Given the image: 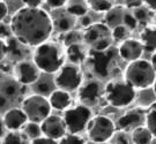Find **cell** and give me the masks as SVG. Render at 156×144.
<instances>
[{"instance_id":"obj_7","label":"cell","mask_w":156,"mask_h":144,"mask_svg":"<svg viewBox=\"0 0 156 144\" xmlns=\"http://www.w3.org/2000/svg\"><path fill=\"white\" fill-rule=\"evenodd\" d=\"M52 106L42 94H31L22 101V110L28 116L29 121L42 123L51 114Z\"/></svg>"},{"instance_id":"obj_8","label":"cell","mask_w":156,"mask_h":144,"mask_svg":"<svg viewBox=\"0 0 156 144\" xmlns=\"http://www.w3.org/2000/svg\"><path fill=\"white\" fill-rule=\"evenodd\" d=\"M64 121L69 134H80L87 129L91 118V110L87 105H76L64 113Z\"/></svg>"},{"instance_id":"obj_33","label":"cell","mask_w":156,"mask_h":144,"mask_svg":"<svg viewBox=\"0 0 156 144\" xmlns=\"http://www.w3.org/2000/svg\"><path fill=\"white\" fill-rule=\"evenodd\" d=\"M124 26L126 27L127 29H131V30H134V29H136L138 27V20L135 19L133 14H131V13H125V16H124Z\"/></svg>"},{"instance_id":"obj_38","label":"cell","mask_w":156,"mask_h":144,"mask_svg":"<svg viewBox=\"0 0 156 144\" xmlns=\"http://www.w3.org/2000/svg\"><path fill=\"white\" fill-rule=\"evenodd\" d=\"M51 8H60L67 2V0H45Z\"/></svg>"},{"instance_id":"obj_3","label":"cell","mask_w":156,"mask_h":144,"mask_svg":"<svg viewBox=\"0 0 156 144\" xmlns=\"http://www.w3.org/2000/svg\"><path fill=\"white\" fill-rule=\"evenodd\" d=\"M156 80V72L151 61L139 59L125 69V81L134 89H147L151 87Z\"/></svg>"},{"instance_id":"obj_5","label":"cell","mask_w":156,"mask_h":144,"mask_svg":"<svg viewBox=\"0 0 156 144\" xmlns=\"http://www.w3.org/2000/svg\"><path fill=\"white\" fill-rule=\"evenodd\" d=\"M112 39V31L106 23H93L83 33V40L94 51L109 50Z\"/></svg>"},{"instance_id":"obj_37","label":"cell","mask_w":156,"mask_h":144,"mask_svg":"<svg viewBox=\"0 0 156 144\" xmlns=\"http://www.w3.org/2000/svg\"><path fill=\"white\" fill-rule=\"evenodd\" d=\"M145 0H125V6L127 8H133V9H136V8H140L142 6V2Z\"/></svg>"},{"instance_id":"obj_14","label":"cell","mask_w":156,"mask_h":144,"mask_svg":"<svg viewBox=\"0 0 156 144\" xmlns=\"http://www.w3.org/2000/svg\"><path fill=\"white\" fill-rule=\"evenodd\" d=\"M144 52H145L144 45L140 40L136 39H125L118 49L119 57L123 60L129 62L139 60Z\"/></svg>"},{"instance_id":"obj_13","label":"cell","mask_w":156,"mask_h":144,"mask_svg":"<svg viewBox=\"0 0 156 144\" xmlns=\"http://www.w3.org/2000/svg\"><path fill=\"white\" fill-rule=\"evenodd\" d=\"M146 123V113L141 110H131L127 111L124 115H122L117 121L118 129L122 132L132 130L135 128L141 127Z\"/></svg>"},{"instance_id":"obj_11","label":"cell","mask_w":156,"mask_h":144,"mask_svg":"<svg viewBox=\"0 0 156 144\" xmlns=\"http://www.w3.org/2000/svg\"><path fill=\"white\" fill-rule=\"evenodd\" d=\"M43 135L51 139H62L67 132L66 123L64 121V118L58 115H50L41 123Z\"/></svg>"},{"instance_id":"obj_30","label":"cell","mask_w":156,"mask_h":144,"mask_svg":"<svg viewBox=\"0 0 156 144\" xmlns=\"http://www.w3.org/2000/svg\"><path fill=\"white\" fill-rule=\"evenodd\" d=\"M67 13L73 16H83L87 14V7L83 4H72L68 6Z\"/></svg>"},{"instance_id":"obj_1","label":"cell","mask_w":156,"mask_h":144,"mask_svg":"<svg viewBox=\"0 0 156 144\" xmlns=\"http://www.w3.org/2000/svg\"><path fill=\"white\" fill-rule=\"evenodd\" d=\"M53 21L50 15L41 8L23 7L13 15L11 29L22 45L38 46L45 43L53 30Z\"/></svg>"},{"instance_id":"obj_34","label":"cell","mask_w":156,"mask_h":144,"mask_svg":"<svg viewBox=\"0 0 156 144\" xmlns=\"http://www.w3.org/2000/svg\"><path fill=\"white\" fill-rule=\"evenodd\" d=\"M51 90H52V85H51L48 81H41V82L37 83V85H36V91L38 92L37 94L44 96V94H50Z\"/></svg>"},{"instance_id":"obj_10","label":"cell","mask_w":156,"mask_h":144,"mask_svg":"<svg viewBox=\"0 0 156 144\" xmlns=\"http://www.w3.org/2000/svg\"><path fill=\"white\" fill-rule=\"evenodd\" d=\"M82 83V74L78 65H64L62 69L57 73L55 77V84L58 89L71 92L80 89Z\"/></svg>"},{"instance_id":"obj_39","label":"cell","mask_w":156,"mask_h":144,"mask_svg":"<svg viewBox=\"0 0 156 144\" xmlns=\"http://www.w3.org/2000/svg\"><path fill=\"white\" fill-rule=\"evenodd\" d=\"M11 33H12L11 26L8 27L5 23H1V37H2V38H7V37L11 36Z\"/></svg>"},{"instance_id":"obj_27","label":"cell","mask_w":156,"mask_h":144,"mask_svg":"<svg viewBox=\"0 0 156 144\" xmlns=\"http://www.w3.org/2000/svg\"><path fill=\"white\" fill-rule=\"evenodd\" d=\"M81 40H83V33H79V31H73V30L65 33L62 38V42L66 45V47L74 44H80Z\"/></svg>"},{"instance_id":"obj_2","label":"cell","mask_w":156,"mask_h":144,"mask_svg":"<svg viewBox=\"0 0 156 144\" xmlns=\"http://www.w3.org/2000/svg\"><path fill=\"white\" fill-rule=\"evenodd\" d=\"M34 63L45 74L58 73L64 66V58L59 46L53 43H43L36 47L33 57Z\"/></svg>"},{"instance_id":"obj_24","label":"cell","mask_w":156,"mask_h":144,"mask_svg":"<svg viewBox=\"0 0 156 144\" xmlns=\"http://www.w3.org/2000/svg\"><path fill=\"white\" fill-rule=\"evenodd\" d=\"M146 126L156 139V101L153 103L146 112Z\"/></svg>"},{"instance_id":"obj_18","label":"cell","mask_w":156,"mask_h":144,"mask_svg":"<svg viewBox=\"0 0 156 144\" xmlns=\"http://www.w3.org/2000/svg\"><path fill=\"white\" fill-rule=\"evenodd\" d=\"M145 52H156V27H146L140 35Z\"/></svg>"},{"instance_id":"obj_31","label":"cell","mask_w":156,"mask_h":144,"mask_svg":"<svg viewBox=\"0 0 156 144\" xmlns=\"http://www.w3.org/2000/svg\"><path fill=\"white\" fill-rule=\"evenodd\" d=\"M1 88H2V96H8V97H12V96H15L17 92V90H19V87H17V84L15 82H13V81H8V82H2V85H1Z\"/></svg>"},{"instance_id":"obj_17","label":"cell","mask_w":156,"mask_h":144,"mask_svg":"<svg viewBox=\"0 0 156 144\" xmlns=\"http://www.w3.org/2000/svg\"><path fill=\"white\" fill-rule=\"evenodd\" d=\"M49 100H50V104L52 106V108L59 110V111H66V110H68V107H69L71 103H72V98H71L69 92L60 90V89L52 91Z\"/></svg>"},{"instance_id":"obj_19","label":"cell","mask_w":156,"mask_h":144,"mask_svg":"<svg viewBox=\"0 0 156 144\" xmlns=\"http://www.w3.org/2000/svg\"><path fill=\"white\" fill-rule=\"evenodd\" d=\"M66 57L73 65H80L88 58L83 46L81 44H74L68 46L66 49Z\"/></svg>"},{"instance_id":"obj_15","label":"cell","mask_w":156,"mask_h":144,"mask_svg":"<svg viewBox=\"0 0 156 144\" xmlns=\"http://www.w3.org/2000/svg\"><path fill=\"white\" fill-rule=\"evenodd\" d=\"M102 87L96 80L88 81L86 84L79 89V98L83 105H95L101 97Z\"/></svg>"},{"instance_id":"obj_29","label":"cell","mask_w":156,"mask_h":144,"mask_svg":"<svg viewBox=\"0 0 156 144\" xmlns=\"http://www.w3.org/2000/svg\"><path fill=\"white\" fill-rule=\"evenodd\" d=\"M59 144H84V139L78 134H66L62 139H59Z\"/></svg>"},{"instance_id":"obj_20","label":"cell","mask_w":156,"mask_h":144,"mask_svg":"<svg viewBox=\"0 0 156 144\" xmlns=\"http://www.w3.org/2000/svg\"><path fill=\"white\" fill-rule=\"evenodd\" d=\"M132 141L134 144H151L154 136L151 132L147 128V126H141V127L135 128L132 132Z\"/></svg>"},{"instance_id":"obj_23","label":"cell","mask_w":156,"mask_h":144,"mask_svg":"<svg viewBox=\"0 0 156 144\" xmlns=\"http://www.w3.org/2000/svg\"><path fill=\"white\" fill-rule=\"evenodd\" d=\"M29 139L24 133L9 132L1 139V144H28Z\"/></svg>"},{"instance_id":"obj_28","label":"cell","mask_w":156,"mask_h":144,"mask_svg":"<svg viewBox=\"0 0 156 144\" xmlns=\"http://www.w3.org/2000/svg\"><path fill=\"white\" fill-rule=\"evenodd\" d=\"M133 15L135 16V19L138 20V22L141 23V24H147L149 22V19H151V15H149V12L147 11L144 7H140V8H136L133 11Z\"/></svg>"},{"instance_id":"obj_6","label":"cell","mask_w":156,"mask_h":144,"mask_svg":"<svg viewBox=\"0 0 156 144\" xmlns=\"http://www.w3.org/2000/svg\"><path fill=\"white\" fill-rule=\"evenodd\" d=\"M116 133V125L109 116L97 115L90 120L87 134L91 142L96 144L106 143Z\"/></svg>"},{"instance_id":"obj_25","label":"cell","mask_w":156,"mask_h":144,"mask_svg":"<svg viewBox=\"0 0 156 144\" xmlns=\"http://www.w3.org/2000/svg\"><path fill=\"white\" fill-rule=\"evenodd\" d=\"M23 133L27 135V137L29 139H38V137H42L43 135V132H42V127L39 123H36V122H31L29 121L26 126H24V130Z\"/></svg>"},{"instance_id":"obj_43","label":"cell","mask_w":156,"mask_h":144,"mask_svg":"<svg viewBox=\"0 0 156 144\" xmlns=\"http://www.w3.org/2000/svg\"><path fill=\"white\" fill-rule=\"evenodd\" d=\"M145 2L148 5V7L153 9V11H156V0H145Z\"/></svg>"},{"instance_id":"obj_9","label":"cell","mask_w":156,"mask_h":144,"mask_svg":"<svg viewBox=\"0 0 156 144\" xmlns=\"http://www.w3.org/2000/svg\"><path fill=\"white\" fill-rule=\"evenodd\" d=\"M88 61L93 72L98 77L105 78L108 77L112 70H115L116 66V54L115 51H94L91 50L88 54Z\"/></svg>"},{"instance_id":"obj_44","label":"cell","mask_w":156,"mask_h":144,"mask_svg":"<svg viewBox=\"0 0 156 144\" xmlns=\"http://www.w3.org/2000/svg\"><path fill=\"white\" fill-rule=\"evenodd\" d=\"M151 62V65H153V67H154V69H155V72H156V52L155 53H153Z\"/></svg>"},{"instance_id":"obj_21","label":"cell","mask_w":156,"mask_h":144,"mask_svg":"<svg viewBox=\"0 0 156 144\" xmlns=\"http://www.w3.org/2000/svg\"><path fill=\"white\" fill-rule=\"evenodd\" d=\"M124 16H125V13L122 7L111 8L106 14L105 23L109 27L116 28L118 26H122V23L124 22Z\"/></svg>"},{"instance_id":"obj_4","label":"cell","mask_w":156,"mask_h":144,"mask_svg":"<svg viewBox=\"0 0 156 144\" xmlns=\"http://www.w3.org/2000/svg\"><path fill=\"white\" fill-rule=\"evenodd\" d=\"M104 94L110 105L122 108L133 103L135 99V89L126 81H111L106 84Z\"/></svg>"},{"instance_id":"obj_26","label":"cell","mask_w":156,"mask_h":144,"mask_svg":"<svg viewBox=\"0 0 156 144\" xmlns=\"http://www.w3.org/2000/svg\"><path fill=\"white\" fill-rule=\"evenodd\" d=\"M87 2L95 12H109L112 8L110 0H87Z\"/></svg>"},{"instance_id":"obj_41","label":"cell","mask_w":156,"mask_h":144,"mask_svg":"<svg viewBox=\"0 0 156 144\" xmlns=\"http://www.w3.org/2000/svg\"><path fill=\"white\" fill-rule=\"evenodd\" d=\"M22 1L27 5V7L38 8V6L42 4V1H43V0H22Z\"/></svg>"},{"instance_id":"obj_45","label":"cell","mask_w":156,"mask_h":144,"mask_svg":"<svg viewBox=\"0 0 156 144\" xmlns=\"http://www.w3.org/2000/svg\"><path fill=\"white\" fill-rule=\"evenodd\" d=\"M153 90H154V94H156V80L155 82H154V84H153Z\"/></svg>"},{"instance_id":"obj_36","label":"cell","mask_w":156,"mask_h":144,"mask_svg":"<svg viewBox=\"0 0 156 144\" xmlns=\"http://www.w3.org/2000/svg\"><path fill=\"white\" fill-rule=\"evenodd\" d=\"M31 144H59L57 141L55 139H51L46 136H42V137H38V139L31 141Z\"/></svg>"},{"instance_id":"obj_32","label":"cell","mask_w":156,"mask_h":144,"mask_svg":"<svg viewBox=\"0 0 156 144\" xmlns=\"http://www.w3.org/2000/svg\"><path fill=\"white\" fill-rule=\"evenodd\" d=\"M128 35V29L125 26H118L116 28L112 29V37L116 40H123L127 37Z\"/></svg>"},{"instance_id":"obj_40","label":"cell","mask_w":156,"mask_h":144,"mask_svg":"<svg viewBox=\"0 0 156 144\" xmlns=\"http://www.w3.org/2000/svg\"><path fill=\"white\" fill-rule=\"evenodd\" d=\"M80 24L87 29L88 27H90V26L93 24V23H91V17H90L89 15H87V14L83 15V16H81V19H80Z\"/></svg>"},{"instance_id":"obj_35","label":"cell","mask_w":156,"mask_h":144,"mask_svg":"<svg viewBox=\"0 0 156 144\" xmlns=\"http://www.w3.org/2000/svg\"><path fill=\"white\" fill-rule=\"evenodd\" d=\"M116 144H134L132 141V137H129L125 132L118 134L117 139H116Z\"/></svg>"},{"instance_id":"obj_12","label":"cell","mask_w":156,"mask_h":144,"mask_svg":"<svg viewBox=\"0 0 156 144\" xmlns=\"http://www.w3.org/2000/svg\"><path fill=\"white\" fill-rule=\"evenodd\" d=\"M16 80L20 84L28 85L36 83L39 80V69L34 62L20 61L16 65Z\"/></svg>"},{"instance_id":"obj_42","label":"cell","mask_w":156,"mask_h":144,"mask_svg":"<svg viewBox=\"0 0 156 144\" xmlns=\"http://www.w3.org/2000/svg\"><path fill=\"white\" fill-rule=\"evenodd\" d=\"M7 13H8V7L6 5V2L1 1L0 2V17H1V20H4V17L7 16Z\"/></svg>"},{"instance_id":"obj_16","label":"cell","mask_w":156,"mask_h":144,"mask_svg":"<svg viewBox=\"0 0 156 144\" xmlns=\"http://www.w3.org/2000/svg\"><path fill=\"white\" fill-rule=\"evenodd\" d=\"M28 116L22 108H12L5 113L2 123L9 132H19L28 123Z\"/></svg>"},{"instance_id":"obj_22","label":"cell","mask_w":156,"mask_h":144,"mask_svg":"<svg viewBox=\"0 0 156 144\" xmlns=\"http://www.w3.org/2000/svg\"><path fill=\"white\" fill-rule=\"evenodd\" d=\"M53 26L56 27V29L58 31H62V33H65L71 31V29L74 26L73 15H71L69 13L68 14H62L60 16L56 19V21L53 22Z\"/></svg>"}]
</instances>
